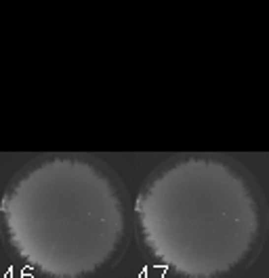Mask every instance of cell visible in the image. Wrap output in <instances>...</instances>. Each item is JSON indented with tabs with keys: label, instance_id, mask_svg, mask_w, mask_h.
I'll return each instance as SVG.
<instances>
[{
	"label": "cell",
	"instance_id": "obj_1",
	"mask_svg": "<svg viewBox=\"0 0 269 278\" xmlns=\"http://www.w3.org/2000/svg\"><path fill=\"white\" fill-rule=\"evenodd\" d=\"M141 244L179 278H223L250 264L265 232V206L240 164L210 154L166 162L134 200Z\"/></svg>",
	"mask_w": 269,
	"mask_h": 278
},
{
	"label": "cell",
	"instance_id": "obj_2",
	"mask_svg": "<svg viewBox=\"0 0 269 278\" xmlns=\"http://www.w3.org/2000/svg\"><path fill=\"white\" fill-rule=\"evenodd\" d=\"M4 240L42 278H89L120 257L129 236L126 196L105 164L53 154L13 177L0 200Z\"/></svg>",
	"mask_w": 269,
	"mask_h": 278
}]
</instances>
